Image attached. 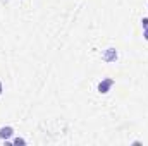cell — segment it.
Returning <instances> with one entry per match:
<instances>
[{"label": "cell", "mask_w": 148, "mask_h": 146, "mask_svg": "<svg viewBox=\"0 0 148 146\" xmlns=\"http://www.w3.org/2000/svg\"><path fill=\"white\" fill-rule=\"evenodd\" d=\"M112 86H114V79H112V77H105V79H102V81L98 83L97 89H98V93L105 95V93H109V91H110Z\"/></svg>", "instance_id": "cell-1"}, {"label": "cell", "mask_w": 148, "mask_h": 146, "mask_svg": "<svg viewBox=\"0 0 148 146\" xmlns=\"http://www.w3.org/2000/svg\"><path fill=\"white\" fill-rule=\"evenodd\" d=\"M119 59V53H117V50L115 48H107L105 52H103V55H102V60L103 62H115Z\"/></svg>", "instance_id": "cell-2"}, {"label": "cell", "mask_w": 148, "mask_h": 146, "mask_svg": "<svg viewBox=\"0 0 148 146\" xmlns=\"http://www.w3.org/2000/svg\"><path fill=\"white\" fill-rule=\"evenodd\" d=\"M12 134H14V129L10 126L0 127V139H9V138H12Z\"/></svg>", "instance_id": "cell-3"}, {"label": "cell", "mask_w": 148, "mask_h": 146, "mask_svg": "<svg viewBox=\"0 0 148 146\" xmlns=\"http://www.w3.org/2000/svg\"><path fill=\"white\" fill-rule=\"evenodd\" d=\"M14 145H26V141H24L23 138H16V139H14Z\"/></svg>", "instance_id": "cell-4"}, {"label": "cell", "mask_w": 148, "mask_h": 146, "mask_svg": "<svg viewBox=\"0 0 148 146\" xmlns=\"http://www.w3.org/2000/svg\"><path fill=\"white\" fill-rule=\"evenodd\" d=\"M141 26H143V29H148V17L141 19Z\"/></svg>", "instance_id": "cell-5"}, {"label": "cell", "mask_w": 148, "mask_h": 146, "mask_svg": "<svg viewBox=\"0 0 148 146\" xmlns=\"http://www.w3.org/2000/svg\"><path fill=\"white\" fill-rule=\"evenodd\" d=\"M143 38L148 41V29H145V31H143Z\"/></svg>", "instance_id": "cell-6"}, {"label": "cell", "mask_w": 148, "mask_h": 146, "mask_svg": "<svg viewBox=\"0 0 148 146\" xmlns=\"http://www.w3.org/2000/svg\"><path fill=\"white\" fill-rule=\"evenodd\" d=\"M2 91H3V84H2V81H0V95H2Z\"/></svg>", "instance_id": "cell-7"}]
</instances>
